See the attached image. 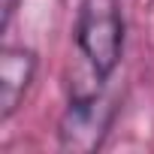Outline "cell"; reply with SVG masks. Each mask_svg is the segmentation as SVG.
<instances>
[{"label":"cell","instance_id":"obj_1","mask_svg":"<svg viewBox=\"0 0 154 154\" xmlns=\"http://www.w3.org/2000/svg\"><path fill=\"white\" fill-rule=\"evenodd\" d=\"M75 42L85 66L94 75L106 79L118 66L124 51V15L118 0H82Z\"/></svg>","mask_w":154,"mask_h":154},{"label":"cell","instance_id":"obj_2","mask_svg":"<svg viewBox=\"0 0 154 154\" xmlns=\"http://www.w3.org/2000/svg\"><path fill=\"white\" fill-rule=\"evenodd\" d=\"M112 124V106L103 100V94L69 100L63 118H60V145L66 151H94L103 145V136Z\"/></svg>","mask_w":154,"mask_h":154},{"label":"cell","instance_id":"obj_3","mask_svg":"<svg viewBox=\"0 0 154 154\" xmlns=\"http://www.w3.org/2000/svg\"><path fill=\"white\" fill-rule=\"evenodd\" d=\"M33 72H36V54L30 48H3L0 54V118H9L30 82H33Z\"/></svg>","mask_w":154,"mask_h":154},{"label":"cell","instance_id":"obj_4","mask_svg":"<svg viewBox=\"0 0 154 154\" xmlns=\"http://www.w3.org/2000/svg\"><path fill=\"white\" fill-rule=\"evenodd\" d=\"M15 9H18V0H0V27H3V30L9 27Z\"/></svg>","mask_w":154,"mask_h":154}]
</instances>
